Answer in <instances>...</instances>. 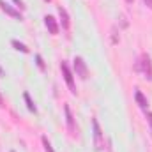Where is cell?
Here are the masks:
<instances>
[{
    "mask_svg": "<svg viewBox=\"0 0 152 152\" xmlns=\"http://www.w3.org/2000/svg\"><path fill=\"white\" fill-rule=\"evenodd\" d=\"M11 44H12V46H14V48H16L18 51H21V53H28V48H27V46H25L23 42H20V41L12 39V41H11Z\"/></svg>",
    "mask_w": 152,
    "mask_h": 152,
    "instance_id": "8fae6325",
    "label": "cell"
},
{
    "mask_svg": "<svg viewBox=\"0 0 152 152\" xmlns=\"http://www.w3.org/2000/svg\"><path fill=\"white\" fill-rule=\"evenodd\" d=\"M143 2H145V5H147L149 9H152V0H143Z\"/></svg>",
    "mask_w": 152,
    "mask_h": 152,
    "instance_id": "9a60e30c",
    "label": "cell"
},
{
    "mask_svg": "<svg viewBox=\"0 0 152 152\" xmlns=\"http://www.w3.org/2000/svg\"><path fill=\"white\" fill-rule=\"evenodd\" d=\"M126 2H127V4H133V0H126Z\"/></svg>",
    "mask_w": 152,
    "mask_h": 152,
    "instance_id": "d6986e66",
    "label": "cell"
},
{
    "mask_svg": "<svg viewBox=\"0 0 152 152\" xmlns=\"http://www.w3.org/2000/svg\"><path fill=\"white\" fill-rule=\"evenodd\" d=\"M0 9H2V11H4L5 14H9V16H12L14 20H20V21L23 20V16L20 14V11H16V9H12V7H11L9 4H5L4 0H0Z\"/></svg>",
    "mask_w": 152,
    "mask_h": 152,
    "instance_id": "5b68a950",
    "label": "cell"
},
{
    "mask_svg": "<svg viewBox=\"0 0 152 152\" xmlns=\"http://www.w3.org/2000/svg\"><path fill=\"white\" fill-rule=\"evenodd\" d=\"M147 120H149V124H151V127H152V112H147Z\"/></svg>",
    "mask_w": 152,
    "mask_h": 152,
    "instance_id": "5bb4252c",
    "label": "cell"
},
{
    "mask_svg": "<svg viewBox=\"0 0 152 152\" xmlns=\"http://www.w3.org/2000/svg\"><path fill=\"white\" fill-rule=\"evenodd\" d=\"M14 4H16V5H20V7H21V9H23V7H25V5H23V2H21V0H14Z\"/></svg>",
    "mask_w": 152,
    "mask_h": 152,
    "instance_id": "2e32d148",
    "label": "cell"
},
{
    "mask_svg": "<svg viewBox=\"0 0 152 152\" xmlns=\"http://www.w3.org/2000/svg\"><path fill=\"white\" fill-rule=\"evenodd\" d=\"M92 127H94V145H96V151H103L104 149V138H103V131H101V126L96 118H92Z\"/></svg>",
    "mask_w": 152,
    "mask_h": 152,
    "instance_id": "7a4b0ae2",
    "label": "cell"
},
{
    "mask_svg": "<svg viewBox=\"0 0 152 152\" xmlns=\"http://www.w3.org/2000/svg\"><path fill=\"white\" fill-rule=\"evenodd\" d=\"M44 25H46V28L50 30V34H53V36H57L58 34V25H57V20L53 18V16H44Z\"/></svg>",
    "mask_w": 152,
    "mask_h": 152,
    "instance_id": "8992f818",
    "label": "cell"
},
{
    "mask_svg": "<svg viewBox=\"0 0 152 152\" xmlns=\"http://www.w3.org/2000/svg\"><path fill=\"white\" fill-rule=\"evenodd\" d=\"M23 99H25V103H27V108H28L30 112H34V113H36V112H37V108H36V104H34V101L30 99V96H28V92H25V94H23Z\"/></svg>",
    "mask_w": 152,
    "mask_h": 152,
    "instance_id": "30bf717a",
    "label": "cell"
},
{
    "mask_svg": "<svg viewBox=\"0 0 152 152\" xmlns=\"http://www.w3.org/2000/svg\"><path fill=\"white\" fill-rule=\"evenodd\" d=\"M42 145H44V151H46V152H55L53 149H51V143L48 142V138H46V136H42Z\"/></svg>",
    "mask_w": 152,
    "mask_h": 152,
    "instance_id": "7c38bea8",
    "label": "cell"
},
{
    "mask_svg": "<svg viewBox=\"0 0 152 152\" xmlns=\"http://www.w3.org/2000/svg\"><path fill=\"white\" fill-rule=\"evenodd\" d=\"M44 2H50V0H44Z\"/></svg>",
    "mask_w": 152,
    "mask_h": 152,
    "instance_id": "ffe728a7",
    "label": "cell"
},
{
    "mask_svg": "<svg viewBox=\"0 0 152 152\" xmlns=\"http://www.w3.org/2000/svg\"><path fill=\"white\" fill-rule=\"evenodd\" d=\"M0 106H4V99H2V96H0Z\"/></svg>",
    "mask_w": 152,
    "mask_h": 152,
    "instance_id": "e0dca14e",
    "label": "cell"
},
{
    "mask_svg": "<svg viewBox=\"0 0 152 152\" xmlns=\"http://www.w3.org/2000/svg\"><path fill=\"white\" fill-rule=\"evenodd\" d=\"M58 16H60V20H62V27L67 30V28H69V25H71V21H69V14H67V11H66L62 5L58 7Z\"/></svg>",
    "mask_w": 152,
    "mask_h": 152,
    "instance_id": "9c48e42d",
    "label": "cell"
},
{
    "mask_svg": "<svg viewBox=\"0 0 152 152\" xmlns=\"http://www.w3.org/2000/svg\"><path fill=\"white\" fill-rule=\"evenodd\" d=\"M0 75H4V69H2V67H0Z\"/></svg>",
    "mask_w": 152,
    "mask_h": 152,
    "instance_id": "ac0fdd59",
    "label": "cell"
},
{
    "mask_svg": "<svg viewBox=\"0 0 152 152\" xmlns=\"http://www.w3.org/2000/svg\"><path fill=\"white\" fill-rule=\"evenodd\" d=\"M60 69H62V75H64V80H66V83H67V87H69V90H71V94H76L75 78H73V73H71V69H69V66H67L66 62H62V64H60Z\"/></svg>",
    "mask_w": 152,
    "mask_h": 152,
    "instance_id": "3957f363",
    "label": "cell"
},
{
    "mask_svg": "<svg viewBox=\"0 0 152 152\" xmlns=\"http://www.w3.org/2000/svg\"><path fill=\"white\" fill-rule=\"evenodd\" d=\"M36 60H37V66L44 71V69H46V66H44V62H42V57H41V55H36Z\"/></svg>",
    "mask_w": 152,
    "mask_h": 152,
    "instance_id": "4fadbf2b",
    "label": "cell"
},
{
    "mask_svg": "<svg viewBox=\"0 0 152 152\" xmlns=\"http://www.w3.org/2000/svg\"><path fill=\"white\" fill-rule=\"evenodd\" d=\"M138 69L142 71V75L145 76L147 80H152V62H151V57H149L147 53H143V55L140 57Z\"/></svg>",
    "mask_w": 152,
    "mask_h": 152,
    "instance_id": "6da1fadb",
    "label": "cell"
},
{
    "mask_svg": "<svg viewBox=\"0 0 152 152\" xmlns=\"http://www.w3.org/2000/svg\"><path fill=\"white\" fill-rule=\"evenodd\" d=\"M64 110H66V122H67V127H69L71 134H75V133H76V124H75V117H73V113H71L69 104H66V106H64Z\"/></svg>",
    "mask_w": 152,
    "mask_h": 152,
    "instance_id": "52a82bcc",
    "label": "cell"
},
{
    "mask_svg": "<svg viewBox=\"0 0 152 152\" xmlns=\"http://www.w3.org/2000/svg\"><path fill=\"white\" fill-rule=\"evenodd\" d=\"M75 71L76 75L80 76L81 80H87L88 78V69H87V64L81 57H75Z\"/></svg>",
    "mask_w": 152,
    "mask_h": 152,
    "instance_id": "277c9868",
    "label": "cell"
},
{
    "mask_svg": "<svg viewBox=\"0 0 152 152\" xmlns=\"http://www.w3.org/2000/svg\"><path fill=\"white\" fill-rule=\"evenodd\" d=\"M134 99H136V103H138V106H140L142 110H147V108H149V99H147L140 90L134 92Z\"/></svg>",
    "mask_w": 152,
    "mask_h": 152,
    "instance_id": "ba28073f",
    "label": "cell"
}]
</instances>
